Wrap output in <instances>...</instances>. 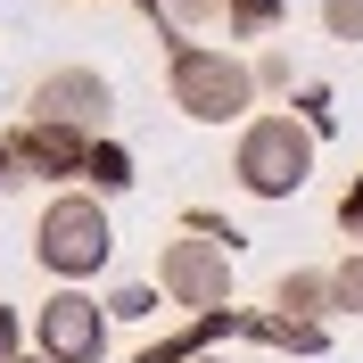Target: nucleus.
<instances>
[{
    "label": "nucleus",
    "mask_w": 363,
    "mask_h": 363,
    "mask_svg": "<svg viewBox=\"0 0 363 363\" xmlns=\"http://www.w3.org/2000/svg\"><path fill=\"white\" fill-rule=\"evenodd\" d=\"M165 99H174L190 124H248L256 74H248V58H240V50L182 42V50H165Z\"/></svg>",
    "instance_id": "obj_2"
},
{
    "label": "nucleus",
    "mask_w": 363,
    "mask_h": 363,
    "mask_svg": "<svg viewBox=\"0 0 363 363\" xmlns=\"http://www.w3.org/2000/svg\"><path fill=\"white\" fill-rule=\"evenodd\" d=\"M240 330V306H223V314H190L182 330H165V339H149L133 363H199V355H215V347Z\"/></svg>",
    "instance_id": "obj_8"
},
{
    "label": "nucleus",
    "mask_w": 363,
    "mask_h": 363,
    "mask_svg": "<svg viewBox=\"0 0 363 363\" xmlns=\"http://www.w3.org/2000/svg\"><path fill=\"white\" fill-rule=\"evenodd\" d=\"M182 231H190V240H215L223 256H240V248H248V231L231 223V215H215V206H182Z\"/></svg>",
    "instance_id": "obj_13"
},
{
    "label": "nucleus",
    "mask_w": 363,
    "mask_h": 363,
    "mask_svg": "<svg viewBox=\"0 0 363 363\" xmlns=\"http://www.w3.org/2000/svg\"><path fill=\"white\" fill-rule=\"evenodd\" d=\"M240 339H256V347H289V355H322V347H330V322H289V314H240Z\"/></svg>",
    "instance_id": "obj_10"
},
{
    "label": "nucleus",
    "mask_w": 363,
    "mask_h": 363,
    "mask_svg": "<svg viewBox=\"0 0 363 363\" xmlns=\"http://www.w3.org/2000/svg\"><path fill=\"white\" fill-rule=\"evenodd\" d=\"M108 306L91 289H50L42 306H33V355L50 363H108Z\"/></svg>",
    "instance_id": "obj_4"
},
{
    "label": "nucleus",
    "mask_w": 363,
    "mask_h": 363,
    "mask_svg": "<svg viewBox=\"0 0 363 363\" xmlns=\"http://www.w3.org/2000/svg\"><path fill=\"white\" fill-rule=\"evenodd\" d=\"M133 182H140L133 149H124L116 133H99V140H91V157H83V182H74V190H91V199H124Z\"/></svg>",
    "instance_id": "obj_9"
},
{
    "label": "nucleus",
    "mask_w": 363,
    "mask_h": 363,
    "mask_svg": "<svg viewBox=\"0 0 363 363\" xmlns=\"http://www.w3.org/2000/svg\"><path fill=\"white\" fill-rule=\"evenodd\" d=\"M9 140V165H17V182H58V190H74L83 182V157H91V140L67 133V124H33L25 116L17 133H0Z\"/></svg>",
    "instance_id": "obj_7"
},
{
    "label": "nucleus",
    "mask_w": 363,
    "mask_h": 363,
    "mask_svg": "<svg viewBox=\"0 0 363 363\" xmlns=\"http://www.w3.org/2000/svg\"><path fill=\"white\" fill-rule=\"evenodd\" d=\"M248 74H256V91H289L297 83V58H289V50H256Z\"/></svg>",
    "instance_id": "obj_17"
},
{
    "label": "nucleus",
    "mask_w": 363,
    "mask_h": 363,
    "mask_svg": "<svg viewBox=\"0 0 363 363\" xmlns=\"http://www.w3.org/2000/svg\"><path fill=\"white\" fill-rule=\"evenodd\" d=\"M157 297L165 306H182V314H223L231 306V256L215 248V240H165L157 248Z\"/></svg>",
    "instance_id": "obj_5"
},
{
    "label": "nucleus",
    "mask_w": 363,
    "mask_h": 363,
    "mask_svg": "<svg viewBox=\"0 0 363 363\" xmlns=\"http://www.w3.org/2000/svg\"><path fill=\"white\" fill-rule=\"evenodd\" d=\"M322 33L330 42H363V0H322Z\"/></svg>",
    "instance_id": "obj_18"
},
{
    "label": "nucleus",
    "mask_w": 363,
    "mask_h": 363,
    "mask_svg": "<svg viewBox=\"0 0 363 363\" xmlns=\"http://www.w3.org/2000/svg\"><path fill=\"white\" fill-rule=\"evenodd\" d=\"M223 33L231 42H272L281 33V0H223Z\"/></svg>",
    "instance_id": "obj_12"
},
{
    "label": "nucleus",
    "mask_w": 363,
    "mask_h": 363,
    "mask_svg": "<svg viewBox=\"0 0 363 363\" xmlns=\"http://www.w3.org/2000/svg\"><path fill=\"white\" fill-rule=\"evenodd\" d=\"M9 355H25V314H17V306H0V363H9Z\"/></svg>",
    "instance_id": "obj_20"
},
{
    "label": "nucleus",
    "mask_w": 363,
    "mask_h": 363,
    "mask_svg": "<svg viewBox=\"0 0 363 363\" xmlns=\"http://www.w3.org/2000/svg\"><path fill=\"white\" fill-rule=\"evenodd\" d=\"M289 116H297V124H306L314 140L330 133V124H339V108H330V91H322V83H306V91H297V108H289Z\"/></svg>",
    "instance_id": "obj_16"
},
{
    "label": "nucleus",
    "mask_w": 363,
    "mask_h": 363,
    "mask_svg": "<svg viewBox=\"0 0 363 363\" xmlns=\"http://www.w3.org/2000/svg\"><path fill=\"white\" fill-rule=\"evenodd\" d=\"M108 256H116L108 199H91V190H50V206L33 215V264H42L58 289H83L91 272H108Z\"/></svg>",
    "instance_id": "obj_1"
},
{
    "label": "nucleus",
    "mask_w": 363,
    "mask_h": 363,
    "mask_svg": "<svg viewBox=\"0 0 363 363\" xmlns=\"http://www.w3.org/2000/svg\"><path fill=\"white\" fill-rule=\"evenodd\" d=\"M174 33H199V25H223V0H165Z\"/></svg>",
    "instance_id": "obj_19"
},
{
    "label": "nucleus",
    "mask_w": 363,
    "mask_h": 363,
    "mask_svg": "<svg viewBox=\"0 0 363 363\" xmlns=\"http://www.w3.org/2000/svg\"><path fill=\"white\" fill-rule=\"evenodd\" d=\"M9 363H50V355H33V347H25V355H9Z\"/></svg>",
    "instance_id": "obj_23"
},
{
    "label": "nucleus",
    "mask_w": 363,
    "mask_h": 363,
    "mask_svg": "<svg viewBox=\"0 0 363 363\" xmlns=\"http://www.w3.org/2000/svg\"><path fill=\"white\" fill-rule=\"evenodd\" d=\"M272 314H289V322H322L330 314V272H281V281H272Z\"/></svg>",
    "instance_id": "obj_11"
},
{
    "label": "nucleus",
    "mask_w": 363,
    "mask_h": 363,
    "mask_svg": "<svg viewBox=\"0 0 363 363\" xmlns=\"http://www.w3.org/2000/svg\"><path fill=\"white\" fill-rule=\"evenodd\" d=\"M330 314L363 322V256H339V264H330Z\"/></svg>",
    "instance_id": "obj_15"
},
{
    "label": "nucleus",
    "mask_w": 363,
    "mask_h": 363,
    "mask_svg": "<svg viewBox=\"0 0 363 363\" xmlns=\"http://www.w3.org/2000/svg\"><path fill=\"white\" fill-rule=\"evenodd\" d=\"M0 182H17V165H9V140H0Z\"/></svg>",
    "instance_id": "obj_22"
},
{
    "label": "nucleus",
    "mask_w": 363,
    "mask_h": 363,
    "mask_svg": "<svg viewBox=\"0 0 363 363\" xmlns=\"http://www.w3.org/2000/svg\"><path fill=\"white\" fill-rule=\"evenodd\" d=\"M314 149H322V140L306 133L289 108L248 116L240 140H231V182H240L248 199H297V190L314 182Z\"/></svg>",
    "instance_id": "obj_3"
},
{
    "label": "nucleus",
    "mask_w": 363,
    "mask_h": 363,
    "mask_svg": "<svg viewBox=\"0 0 363 363\" xmlns=\"http://www.w3.org/2000/svg\"><path fill=\"white\" fill-rule=\"evenodd\" d=\"M99 306H108V322H149L157 314V281H116Z\"/></svg>",
    "instance_id": "obj_14"
},
{
    "label": "nucleus",
    "mask_w": 363,
    "mask_h": 363,
    "mask_svg": "<svg viewBox=\"0 0 363 363\" xmlns=\"http://www.w3.org/2000/svg\"><path fill=\"white\" fill-rule=\"evenodd\" d=\"M199 363H223V355H199Z\"/></svg>",
    "instance_id": "obj_24"
},
{
    "label": "nucleus",
    "mask_w": 363,
    "mask_h": 363,
    "mask_svg": "<svg viewBox=\"0 0 363 363\" xmlns=\"http://www.w3.org/2000/svg\"><path fill=\"white\" fill-rule=\"evenodd\" d=\"M25 116L99 140V133H108V116H116V83H108L99 67H50L42 83H33V99H25Z\"/></svg>",
    "instance_id": "obj_6"
},
{
    "label": "nucleus",
    "mask_w": 363,
    "mask_h": 363,
    "mask_svg": "<svg viewBox=\"0 0 363 363\" xmlns=\"http://www.w3.org/2000/svg\"><path fill=\"white\" fill-rule=\"evenodd\" d=\"M339 223H347V231H355V240H363V174H355V182H347V190H339Z\"/></svg>",
    "instance_id": "obj_21"
}]
</instances>
